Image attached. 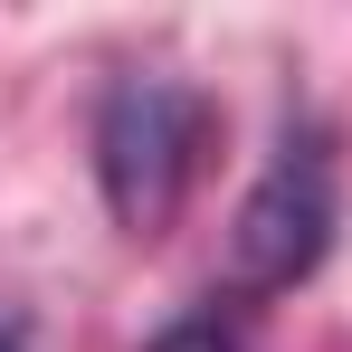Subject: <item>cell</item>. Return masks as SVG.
<instances>
[{
	"mask_svg": "<svg viewBox=\"0 0 352 352\" xmlns=\"http://www.w3.org/2000/svg\"><path fill=\"white\" fill-rule=\"evenodd\" d=\"M200 143H210V105L190 86H172V76L105 86V105H96V181H105V210L133 238H162L172 210L190 200Z\"/></svg>",
	"mask_w": 352,
	"mask_h": 352,
	"instance_id": "1",
	"label": "cell"
},
{
	"mask_svg": "<svg viewBox=\"0 0 352 352\" xmlns=\"http://www.w3.org/2000/svg\"><path fill=\"white\" fill-rule=\"evenodd\" d=\"M333 219H343V200H333V153H324V133L305 124L276 143V162L257 172V190L238 200V229H229V267L248 295H286L305 286L314 267H324V248H333Z\"/></svg>",
	"mask_w": 352,
	"mask_h": 352,
	"instance_id": "2",
	"label": "cell"
},
{
	"mask_svg": "<svg viewBox=\"0 0 352 352\" xmlns=\"http://www.w3.org/2000/svg\"><path fill=\"white\" fill-rule=\"evenodd\" d=\"M153 352H238L229 305H190L181 324H162V333H153Z\"/></svg>",
	"mask_w": 352,
	"mask_h": 352,
	"instance_id": "3",
	"label": "cell"
},
{
	"mask_svg": "<svg viewBox=\"0 0 352 352\" xmlns=\"http://www.w3.org/2000/svg\"><path fill=\"white\" fill-rule=\"evenodd\" d=\"M0 352H19V324H0Z\"/></svg>",
	"mask_w": 352,
	"mask_h": 352,
	"instance_id": "4",
	"label": "cell"
}]
</instances>
